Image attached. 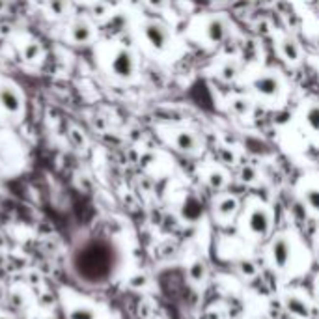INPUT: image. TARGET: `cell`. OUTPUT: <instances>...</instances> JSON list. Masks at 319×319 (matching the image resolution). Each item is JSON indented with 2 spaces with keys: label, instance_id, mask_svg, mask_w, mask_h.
I'll use <instances>...</instances> for the list:
<instances>
[{
  "label": "cell",
  "instance_id": "10",
  "mask_svg": "<svg viewBox=\"0 0 319 319\" xmlns=\"http://www.w3.org/2000/svg\"><path fill=\"white\" fill-rule=\"evenodd\" d=\"M0 105L6 110H10V112H17L19 110V95L13 92V88H10V86H2L0 88Z\"/></svg>",
  "mask_w": 319,
  "mask_h": 319
},
{
  "label": "cell",
  "instance_id": "13",
  "mask_svg": "<svg viewBox=\"0 0 319 319\" xmlns=\"http://www.w3.org/2000/svg\"><path fill=\"white\" fill-rule=\"evenodd\" d=\"M239 71H241L239 62H237L235 58H230V60H226L224 64H222L218 75H220V79H224V80H234V79H237Z\"/></svg>",
  "mask_w": 319,
  "mask_h": 319
},
{
  "label": "cell",
  "instance_id": "16",
  "mask_svg": "<svg viewBox=\"0 0 319 319\" xmlns=\"http://www.w3.org/2000/svg\"><path fill=\"white\" fill-rule=\"evenodd\" d=\"M230 110L235 114V116H248L250 114V110H252V105H250V101L248 99H244V97H235V99H232L230 101Z\"/></svg>",
  "mask_w": 319,
  "mask_h": 319
},
{
  "label": "cell",
  "instance_id": "19",
  "mask_svg": "<svg viewBox=\"0 0 319 319\" xmlns=\"http://www.w3.org/2000/svg\"><path fill=\"white\" fill-rule=\"evenodd\" d=\"M207 183H209V187L211 188H224V185L228 183V178H226V174L222 170H213L209 176H207Z\"/></svg>",
  "mask_w": 319,
  "mask_h": 319
},
{
  "label": "cell",
  "instance_id": "26",
  "mask_svg": "<svg viewBox=\"0 0 319 319\" xmlns=\"http://www.w3.org/2000/svg\"><path fill=\"white\" fill-rule=\"evenodd\" d=\"M222 155H224V160H228V162H234V160H235V155L232 153V151L222 150Z\"/></svg>",
  "mask_w": 319,
  "mask_h": 319
},
{
  "label": "cell",
  "instance_id": "9",
  "mask_svg": "<svg viewBox=\"0 0 319 319\" xmlns=\"http://www.w3.org/2000/svg\"><path fill=\"white\" fill-rule=\"evenodd\" d=\"M286 308L290 310V314H293L295 318H299V319H306L310 316V308H308V304H306V300L299 299V297H295V295L286 297Z\"/></svg>",
  "mask_w": 319,
  "mask_h": 319
},
{
  "label": "cell",
  "instance_id": "14",
  "mask_svg": "<svg viewBox=\"0 0 319 319\" xmlns=\"http://www.w3.org/2000/svg\"><path fill=\"white\" fill-rule=\"evenodd\" d=\"M67 318L69 319H95L97 314L92 306H86V304H75L73 308H69L67 312Z\"/></svg>",
  "mask_w": 319,
  "mask_h": 319
},
{
  "label": "cell",
  "instance_id": "24",
  "mask_svg": "<svg viewBox=\"0 0 319 319\" xmlns=\"http://www.w3.org/2000/svg\"><path fill=\"white\" fill-rule=\"evenodd\" d=\"M49 8L54 15H62L66 11V0H51L49 2Z\"/></svg>",
  "mask_w": 319,
  "mask_h": 319
},
{
  "label": "cell",
  "instance_id": "6",
  "mask_svg": "<svg viewBox=\"0 0 319 319\" xmlns=\"http://www.w3.org/2000/svg\"><path fill=\"white\" fill-rule=\"evenodd\" d=\"M112 71L122 79H129L134 73V56L127 49L118 51V54L112 60Z\"/></svg>",
  "mask_w": 319,
  "mask_h": 319
},
{
  "label": "cell",
  "instance_id": "3",
  "mask_svg": "<svg viewBox=\"0 0 319 319\" xmlns=\"http://www.w3.org/2000/svg\"><path fill=\"white\" fill-rule=\"evenodd\" d=\"M144 36H146V39H148V43L151 47L157 49V51H164L170 43L168 28L164 25H160V23H153V21L146 23L144 25Z\"/></svg>",
  "mask_w": 319,
  "mask_h": 319
},
{
  "label": "cell",
  "instance_id": "12",
  "mask_svg": "<svg viewBox=\"0 0 319 319\" xmlns=\"http://www.w3.org/2000/svg\"><path fill=\"white\" fill-rule=\"evenodd\" d=\"M237 200L234 196H226L222 200H218V204H216V215L220 216V218H232V216L237 213Z\"/></svg>",
  "mask_w": 319,
  "mask_h": 319
},
{
  "label": "cell",
  "instance_id": "23",
  "mask_svg": "<svg viewBox=\"0 0 319 319\" xmlns=\"http://www.w3.org/2000/svg\"><path fill=\"white\" fill-rule=\"evenodd\" d=\"M39 53H41V49H39L38 43H28L25 47V58L27 60H36L39 56Z\"/></svg>",
  "mask_w": 319,
  "mask_h": 319
},
{
  "label": "cell",
  "instance_id": "21",
  "mask_svg": "<svg viewBox=\"0 0 319 319\" xmlns=\"http://www.w3.org/2000/svg\"><path fill=\"white\" fill-rule=\"evenodd\" d=\"M237 269H239V272L243 276H248V278L256 276V272H258V267H256V263L252 260H241L239 265H237Z\"/></svg>",
  "mask_w": 319,
  "mask_h": 319
},
{
  "label": "cell",
  "instance_id": "27",
  "mask_svg": "<svg viewBox=\"0 0 319 319\" xmlns=\"http://www.w3.org/2000/svg\"><path fill=\"white\" fill-rule=\"evenodd\" d=\"M131 284L134 286V288H138V286H146V276H142L140 274V278H136V280L131 282Z\"/></svg>",
  "mask_w": 319,
  "mask_h": 319
},
{
  "label": "cell",
  "instance_id": "5",
  "mask_svg": "<svg viewBox=\"0 0 319 319\" xmlns=\"http://www.w3.org/2000/svg\"><path fill=\"white\" fill-rule=\"evenodd\" d=\"M271 228V216H269V211L263 209V207H254L248 215V230L250 234L256 235V237H263L267 235Z\"/></svg>",
  "mask_w": 319,
  "mask_h": 319
},
{
  "label": "cell",
  "instance_id": "17",
  "mask_svg": "<svg viewBox=\"0 0 319 319\" xmlns=\"http://www.w3.org/2000/svg\"><path fill=\"white\" fill-rule=\"evenodd\" d=\"M206 274H207L206 263L202 262V260H196V262L188 267V276H190V280L194 282V284H200V282L206 280Z\"/></svg>",
  "mask_w": 319,
  "mask_h": 319
},
{
  "label": "cell",
  "instance_id": "25",
  "mask_svg": "<svg viewBox=\"0 0 319 319\" xmlns=\"http://www.w3.org/2000/svg\"><path fill=\"white\" fill-rule=\"evenodd\" d=\"M148 4L155 10H164V8H168L170 0H148Z\"/></svg>",
  "mask_w": 319,
  "mask_h": 319
},
{
  "label": "cell",
  "instance_id": "4",
  "mask_svg": "<svg viewBox=\"0 0 319 319\" xmlns=\"http://www.w3.org/2000/svg\"><path fill=\"white\" fill-rule=\"evenodd\" d=\"M271 260L276 269L284 271L291 260V243L286 235H278L271 244Z\"/></svg>",
  "mask_w": 319,
  "mask_h": 319
},
{
  "label": "cell",
  "instance_id": "2",
  "mask_svg": "<svg viewBox=\"0 0 319 319\" xmlns=\"http://www.w3.org/2000/svg\"><path fill=\"white\" fill-rule=\"evenodd\" d=\"M252 90L262 97H276L282 90V80L276 73H263L252 80Z\"/></svg>",
  "mask_w": 319,
  "mask_h": 319
},
{
  "label": "cell",
  "instance_id": "8",
  "mask_svg": "<svg viewBox=\"0 0 319 319\" xmlns=\"http://www.w3.org/2000/svg\"><path fill=\"white\" fill-rule=\"evenodd\" d=\"M174 144L183 153H194V151H198L202 148V142L196 136V133L192 131H179L176 134V138H174Z\"/></svg>",
  "mask_w": 319,
  "mask_h": 319
},
{
  "label": "cell",
  "instance_id": "22",
  "mask_svg": "<svg viewBox=\"0 0 319 319\" xmlns=\"http://www.w3.org/2000/svg\"><path fill=\"white\" fill-rule=\"evenodd\" d=\"M239 178H241V181L243 183H254L256 179H258V170L254 168V166H243L241 168V172H239Z\"/></svg>",
  "mask_w": 319,
  "mask_h": 319
},
{
  "label": "cell",
  "instance_id": "11",
  "mask_svg": "<svg viewBox=\"0 0 319 319\" xmlns=\"http://www.w3.org/2000/svg\"><path fill=\"white\" fill-rule=\"evenodd\" d=\"M280 49H282V56L286 58L288 62H291V64H295V62H299L300 60V47L293 38L282 39Z\"/></svg>",
  "mask_w": 319,
  "mask_h": 319
},
{
  "label": "cell",
  "instance_id": "15",
  "mask_svg": "<svg viewBox=\"0 0 319 319\" xmlns=\"http://www.w3.org/2000/svg\"><path fill=\"white\" fill-rule=\"evenodd\" d=\"M90 36H92V28H90L88 23L79 21L75 27L71 28V38L75 39L77 43H86V41L90 39Z\"/></svg>",
  "mask_w": 319,
  "mask_h": 319
},
{
  "label": "cell",
  "instance_id": "7",
  "mask_svg": "<svg viewBox=\"0 0 319 319\" xmlns=\"http://www.w3.org/2000/svg\"><path fill=\"white\" fill-rule=\"evenodd\" d=\"M230 34V25L222 17H213L209 19L206 27V36L209 43H222Z\"/></svg>",
  "mask_w": 319,
  "mask_h": 319
},
{
  "label": "cell",
  "instance_id": "1",
  "mask_svg": "<svg viewBox=\"0 0 319 319\" xmlns=\"http://www.w3.org/2000/svg\"><path fill=\"white\" fill-rule=\"evenodd\" d=\"M108 254H105V246L101 241H90L88 244L80 246L75 252V271L79 278H84L86 282H101L110 271Z\"/></svg>",
  "mask_w": 319,
  "mask_h": 319
},
{
  "label": "cell",
  "instance_id": "18",
  "mask_svg": "<svg viewBox=\"0 0 319 319\" xmlns=\"http://www.w3.org/2000/svg\"><path fill=\"white\" fill-rule=\"evenodd\" d=\"M304 122L314 133H319V105H310L304 112Z\"/></svg>",
  "mask_w": 319,
  "mask_h": 319
},
{
  "label": "cell",
  "instance_id": "20",
  "mask_svg": "<svg viewBox=\"0 0 319 319\" xmlns=\"http://www.w3.org/2000/svg\"><path fill=\"white\" fill-rule=\"evenodd\" d=\"M304 202L312 211L319 213V188H306L304 190Z\"/></svg>",
  "mask_w": 319,
  "mask_h": 319
}]
</instances>
